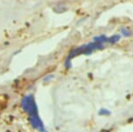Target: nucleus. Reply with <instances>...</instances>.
<instances>
[{"label":"nucleus","instance_id":"7ed1b4c3","mask_svg":"<svg viewBox=\"0 0 133 132\" xmlns=\"http://www.w3.org/2000/svg\"><path fill=\"white\" fill-rule=\"evenodd\" d=\"M120 32H121L122 35L125 37H130L133 35L132 31H130V29H127V27H122L121 29H120Z\"/></svg>","mask_w":133,"mask_h":132},{"label":"nucleus","instance_id":"f257e3e1","mask_svg":"<svg viewBox=\"0 0 133 132\" xmlns=\"http://www.w3.org/2000/svg\"><path fill=\"white\" fill-rule=\"evenodd\" d=\"M21 106L23 110L29 114V115H34V114H38L37 106L36 104L35 99L33 96H26L21 100Z\"/></svg>","mask_w":133,"mask_h":132},{"label":"nucleus","instance_id":"f03ea898","mask_svg":"<svg viewBox=\"0 0 133 132\" xmlns=\"http://www.w3.org/2000/svg\"><path fill=\"white\" fill-rule=\"evenodd\" d=\"M29 122H30L32 127H34L35 129H38V130L41 132H45L44 123H43L38 114H34V115L29 116Z\"/></svg>","mask_w":133,"mask_h":132}]
</instances>
